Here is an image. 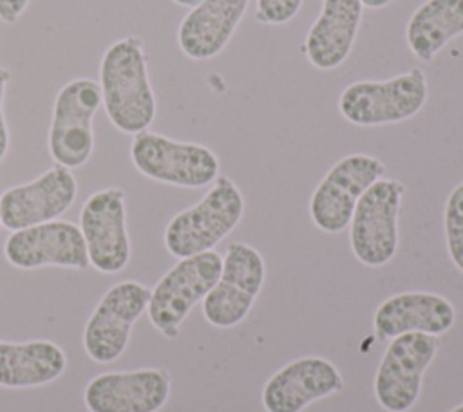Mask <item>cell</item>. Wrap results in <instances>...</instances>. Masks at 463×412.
<instances>
[{
  "mask_svg": "<svg viewBox=\"0 0 463 412\" xmlns=\"http://www.w3.org/2000/svg\"><path fill=\"white\" fill-rule=\"evenodd\" d=\"M98 85L105 114L114 128L132 136L148 130L157 105L141 36L119 38L105 49Z\"/></svg>",
  "mask_w": 463,
  "mask_h": 412,
  "instance_id": "obj_1",
  "label": "cell"
},
{
  "mask_svg": "<svg viewBox=\"0 0 463 412\" xmlns=\"http://www.w3.org/2000/svg\"><path fill=\"white\" fill-rule=\"evenodd\" d=\"M244 197L226 175H219L212 188L194 206L175 213L165 228V248L175 258L213 249L241 222Z\"/></svg>",
  "mask_w": 463,
  "mask_h": 412,
  "instance_id": "obj_2",
  "label": "cell"
},
{
  "mask_svg": "<svg viewBox=\"0 0 463 412\" xmlns=\"http://www.w3.org/2000/svg\"><path fill=\"white\" fill-rule=\"evenodd\" d=\"M427 98V76L414 67L389 80H362L347 85L338 98V110L356 126H380L414 117Z\"/></svg>",
  "mask_w": 463,
  "mask_h": 412,
  "instance_id": "obj_3",
  "label": "cell"
},
{
  "mask_svg": "<svg viewBox=\"0 0 463 412\" xmlns=\"http://www.w3.org/2000/svg\"><path fill=\"white\" fill-rule=\"evenodd\" d=\"M221 269L222 257L213 249L179 258L150 289L146 314L152 327L168 340L177 338L181 323L215 286Z\"/></svg>",
  "mask_w": 463,
  "mask_h": 412,
  "instance_id": "obj_4",
  "label": "cell"
},
{
  "mask_svg": "<svg viewBox=\"0 0 463 412\" xmlns=\"http://www.w3.org/2000/svg\"><path fill=\"white\" fill-rule=\"evenodd\" d=\"M130 161L141 175L179 188H203L219 177V159L208 146L150 130L132 137Z\"/></svg>",
  "mask_w": 463,
  "mask_h": 412,
  "instance_id": "obj_5",
  "label": "cell"
},
{
  "mask_svg": "<svg viewBox=\"0 0 463 412\" xmlns=\"http://www.w3.org/2000/svg\"><path fill=\"white\" fill-rule=\"evenodd\" d=\"M405 186L396 179H378L358 199L351 222L349 242L358 262L382 267L398 251V217Z\"/></svg>",
  "mask_w": 463,
  "mask_h": 412,
  "instance_id": "obj_6",
  "label": "cell"
},
{
  "mask_svg": "<svg viewBox=\"0 0 463 412\" xmlns=\"http://www.w3.org/2000/svg\"><path fill=\"white\" fill-rule=\"evenodd\" d=\"M101 105L98 81L76 78L56 94L47 146L56 164L71 170L83 166L94 150L92 119Z\"/></svg>",
  "mask_w": 463,
  "mask_h": 412,
  "instance_id": "obj_7",
  "label": "cell"
},
{
  "mask_svg": "<svg viewBox=\"0 0 463 412\" xmlns=\"http://www.w3.org/2000/svg\"><path fill=\"white\" fill-rule=\"evenodd\" d=\"M266 278L262 255L246 242H232L219 280L203 298L204 320L219 329L239 325L251 311Z\"/></svg>",
  "mask_w": 463,
  "mask_h": 412,
  "instance_id": "obj_8",
  "label": "cell"
},
{
  "mask_svg": "<svg viewBox=\"0 0 463 412\" xmlns=\"http://www.w3.org/2000/svg\"><path fill=\"white\" fill-rule=\"evenodd\" d=\"M150 289L137 280L109 287L87 318L83 349L96 363H112L127 349L134 323L146 311Z\"/></svg>",
  "mask_w": 463,
  "mask_h": 412,
  "instance_id": "obj_9",
  "label": "cell"
},
{
  "mask_svg": "<svg viewBox=\"0 0 463 412\" xmlns=\"http://www.w3.org/2000/svg\"><path fill=\"white\" fill-rule=\"evenodd\" d=\"M439 349V338L407 332L391 338L376 376L374 396L387 412H409L421 392V379Z\"/></svg>",
  "mask_w": 463,
  "mask_h": 412,
  "instance_id": "obj_10",
  "label": "cell"
},
{
  "mask_svg": "<svg viewBox=\"0 0 463 412\" xmlns=\"http://www.w3.org/2000/svg\"><path fill=\"white\" fill-rule=\"evenodd\" d=\"M385 164L367 154H349L322 177L309 199V217L326 233H340L351 222L364 192L382 179Z\"/></svg>",
  "mask_w": 463,
  "mask_h": 412,
  "instance_id": "obj_11",
  "label": "cell"
},
{
  "mask_svg": "<svg viewBox=\"0 0 463 412\" xmlns=\"http://www.w3.org/2000/svg\"><path fill=\"white\" fill-rule=\"evenodd\" d=\"M80 229L89 264L96 271L114 275L127 267L132 246L127 229L125 190L109 186L90 193L80 211Z\"/></svg>",
  "mask_w": 463,
  "mask_h": 412,
  "instance_id": "obj_12",
  "label": "cell"
},
{
  "mask_svg": "<svg viewBox=\"0 0 463 412\" xmlns=\"http://www.w3.org/2000/svg\"><path fill=\"white\" fill-rule=\"evenodd\" d=\"M78 195V181L71 168L54 164L36 179L7 188L0 195V224L24 229L60 219Z\"/></svg>",
  "mask_w": 463,
  "mask_h": 412,
  "instance_id": "obj_13",
  "label": "cell"
},
{
  "mask_svg": "<svg viewBox=\"0 0 463 412\" xmlns=\"http://www.w3.org/2000/svg\"><path fill=\"white\" fill-rule=\"evenodd\" d=\"M4 257L18 269L56 266L83 271L90 266L80 226L61 219L11 231Z\"/></svg>",
  "mask_w": 463,
  "mask_h": 412,
  "instance_id": "obj_14",
  "label": "cell"
},
{
  "mask_svg": "<svg viewBox=\"0 0 463 412\" xmlns=\"http://www.w3.org/2000/svg\"><path fill=\"white\" fill-rule=\"evenodd\" d=\"M172 378L165 369L101 372L83 392L89 412H157L168 401Z\"/></svg>",
  "mask_w": 463,
  "mask_h": 412,
  "instance_id": "obj_15",
  "label": "cell"
},
{
  "mask_svg": "<svg viewBox=\"0 0 463 412\" xmlns=\"http://www.w3.org/2000/svg\"><path fill=\"white\" fill-rule=\"evenodd\" d=\"M340 370L326 358L304 356L279 369L262 389L266 412H302L313 401L342 390Z\"/></svg>",
  "mask_w": 463,
  "mask_h": 412,
  "instance_id": "obj_16",
  "label": "cell"
},
{
  "mask_svg": "<svg viewBox=\"0 0 463 412\" xmlns=\"http://www.w3.org/2000/svg\"><path fill=\"white\" fill-rule=\"evenodd\" d=\"M456 322L454 305L441 295L427 291L398 293L383 300L373 316L378 338H396L407 332L439 336Z\"/></svg>",
  "mask_w": 463,
  "mask_h": 412,
  "instance_id": "obj_17",
  "label": "cell"
},
{
  "mask_svg": "<svg viewBox=\"0 0 463 412\" xmlns=\"http://www.w3.org/2000/svg\"><path fill=\"white\" fill-rule=\"evenodd\" d=\"M362 11L360 0H322L320 13L302 45L315 69L333 70L347 60L360 29Z\"/></svg>",
  "mask_w": 463,
  "mask_h": 412,
  "instance_id": "obj_18",
  "label": "cell"
},
{
  "mask_svg": "<svg viewBox=\"0 0 463 412\" xmlns=\"http://www.w3.org/2000/svg\"><path fill=\"white\" fill-rule=\"evenodd\" d=\"M250 0H201L181 20L177 45L190 60L215 58L235 34Z\"/></svg>",
  "mask_w": 463,
  "mask_h": 412,
  "instance_id": "obj_19",
  "label": "cell"
},
{
  "mask_svg": "<svg viewBox=\"0 0 463 412\" xmlns=\"http://www.w3.org/2000/svg\"><path fill=\"white\" fill-rule=\"evenodd\" d=\"M65 369V351L51 340H0V387H42L58 379Z\"/></svg>",
  "mask_w": 463,
  "mask_h": 412,
  "instance_id": "obj_20",
  "label": "cell"
},
{
  "mask_svg": "<svg viewBox=\"0 0 463 412\" xmlns=\"http://www.w3.org/2000/svg\"><path fill=\"white\" fill-rule=\"evenodd\" d=\"M463 34V0H425L409 18L405 40L421 61H432L454 38Z\"/></svg>",
  "mask_w": 463,
  "mask_h": 412,
  "instance_id": "obj_21",
  "label": "cell"
},
{
  "mask_svg": "<svg viewBox=\"0 0 463 412\" xmlns=\"http://www.w3.org/2000/svg\"><path fill=\"white\" fill-rule=\"evenodd\" d=\"M443 231L452 264L463 273V181L454 186L443 210Z\"/></svg>",
  "mask_w": 463,
  "mask_h": 412,
  "instance_id": "obj_22",
  "label": "cell"
},
{
  "mask_svg": "<svg viewBox=\"0 0 463 412\" xmlns=\"http://www.w3.org/2000/svg\"><path fill=\"white\" fill-rule=\"evenodd\" d=\"M304 0H257L255 20L264 25H284L300 11Z\"/></svg>",
  "mask_w": 463,
  "mask_h": 412,
  "instance_id": "obj_23",
  "label": "cell"
},
{
  "mask_svg": "<svg viewBox=\"0 0 463 412\" xmlns=\"http://www.w3.org/2000/svg\"><path fill=\"white\" fill-rule=\"evenodd\" d=\"M11 80V72L5 67H0V163L5 159L7 150H9V130L4 116V98H5V89Z\"/></svg>",
  "mask_w": 463,
  "mask_h": 412,
  "instance_id": "obj_24",
  "label": "cell"
},
{
  "mask_svg": "<svg viewBox=\"0 0 463 412\" xmlns=\"http://www.w3.org/2000/svg\"><path fill=\"white\" fill-rule=\"evenodd\" d=\"M31 0H0V22L5 25H14Z\"/></svg>",
  "mask_w": 463,
  "mask_h": 412,
  "instance_id": "obj_25",
  "label": "cell"
},
{
  "mask_svg": "<svg viewBox=\"0 0 463 412\" xmlns=\"http://www.w3.org/2000/svg\"><path fill=\"white\" fill-rule=\"evenodd\" d=\"M364 7H369V9H382L385 5H389L392 0H360Z\"/></svg>",
  "mask_w": 463,
  "mask_h": 412,
  "instance_id": "obj_26",
  "label": "cell"
},
{
  "mask_svg": "<svg viewBox=\"0 0 463 412\" xmlns=\"http://www.w3.org/2000/svg\"><path fill=\"white\" fill-rule=\"evenodd\" d=\"M174 4H177V5H181V7H194V5H197L201 0H172Z\"/></svg>",
  "mask_w": 463,
  "mask_h": 412,
  "instance_id": "obj_27",
  "label": "cell"
},
{
  "mask_svg": "<svg viewBox=\"0 0 463 412\" xmlns=\"http://www.w3.org/2000/svg\"><path fill=\"white\" fill-rule=\"evenodd\" d=\"M450 412H463V403H461V405H458L456 408H452Z\"/></svg>",
  "mask_w": 463,
  "mask_h": 412,
  "instance_id": "obj_28",
  "label": "cell"
},
{
  "mask_svg": "<svg viewBox=\"0 0 463 412\" xmlns=\"http://www.w3.org/2000/svg\"><path fill=\"white\" fill-rule=\"evenodd\" d=\"M0 226H2V224H0Z\"/></svg>",
  "mask_w": 463,
  "mask_h": 412,
  "instance_id": "obj_29",
  "label": "cell"
}]
</instances>
